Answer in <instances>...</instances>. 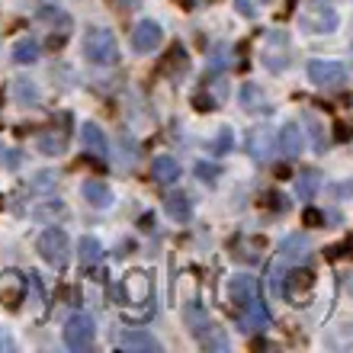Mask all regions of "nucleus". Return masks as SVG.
I'll list each match as a JSON object with an SVG mask.
<instances>
[{"label": "nucleus", "mask_w": 353, "mask_h": 353, "mask_svg": "<svg viewBox=\"0 0 353 353\" xmlns=\"http://www.w3.org/2000/svg\"><path fill=\"white\" fill-rule=\"evenodd\" d=\"M273 148H276V145H273V132H270L267 125H261V129L251 135V154L257 161H267L270 154H273Z\"/></svg>", "instance_id": "4be33fe9"}, {"label": "nucleus", "mask_w": 353, "mask_h": 353, "mask_svg": "<svg viewBox=\"0 0 353 353\" xmlns=\"http://www.w3.org/2000/svg\"><path fill=\"white\" fill-rule=\"evenodd\" d=\"M13 90H17V103L19 106H36L39 103V90L32 81H26V77H19L17 84H13Z\"/></svg>", "instance_id": "a878e982"}, {"label": "nucleus", "mask_w": 353, "mask_h": 353, "mask_svg": "<svg viewBox=\"0 0 353 353\" xmlns=\"http://www.w3.org/2000/svg\"><path fill=\"white\" fill-rule=\"evenodd\" d=\"M122 302H132V305H141V302H148L151 296V279L148 273H141V270H132L129 276L122 279Z\"/></svg>", "instance_id": "f8f14e48"}, {"label": "nucleus", "mask_w": 353, "mask_h": 353, "mask_svg": "<svg viewBox=\"0 0 353 353\" xmlns=\"http://www.w3.org/2000/svg\"><path fill=\"white\" fill-rule=\"evenodd\" d=\"M39 23H46L48 29H68L71 23H68V13L65 10H58V7H42L39 10Z\"/></svg>", "instance_id": "cd10ccee"}, {"label": "nucleus", "mask_w": 353, "mask_h": 353, "mask_svg": "<svg viewBox=\"0 0 353 353\" xmlns=\"http://www.w3.org/2000/svg\"><path fill=\"white\" fill-rule=\"evenodd\" d=\"M36 145H39V151H42V154H48V158H52V154H61V151H65V135H55V132H42Z\"/></svg>", "instance_id": "bb28decb"}, {"label": "nucleus", "mask_w": 353, "mask_h": 353, "mask_svg": "<svg viewBox=\"0 0 353 353\" xmlns=\"http://www.w3.org/2000/svg\"><path fill=\"white\" fill-rule=\"evenodd\" d=\"M183 321H186V327L193 331V337L205 347V350H219V353L228 350V337H225L222 327L209 318V312H203L199 302H186L183 305Z\"/></svg>", "instance_id": "f03ea898"}, {"label": "nucleus", "mask_w": 353, "mask_h": 353, "mask_svg": "<svg viewBox=\"0 0 353 353\" xmlns=\"http://www.w3.org/2000/svg\"><path fill=\"white\" fill-rule=\"evenodd\" d=\"M254 3H261V7H267V3H273V0H254Z\"/></svg>", "instance_id": "f704fd0d"}, {"label": "nucleus", "mask_w": 353, "mask_h": 353, "mask_svg": "<svg viewBox=\"0 0 353 353\" xmlns=\"http://www.w3.org/2000/svg\"><path fill=\"white\" fill-rule=\"evenodd\" d=\"M151 176H154V183L170 186L176 176H180V164H176V158H170V154H158L154 164H151Z\"/></svg>", "instance_id": "a211bd4d"}, {"label": "nucleus", "mask_w": 353, "mask_h": 353, "mask_svg": "<svg viewBox=\"0 0 353 353\" xmlns=\"http://www.w3.org/2000/svg\"><path fill=\"white\" fill-rule=\"evenodd\" d=\"M318 186H321V170H302L296 176V193L302 199H312L318 193Z\"/></svg>", "instance_id": "b1692460"}, {"label": "nucleus", "mask_w": 353, "mask_h": 353, "mask_svg": "<svg viewBox=\"0 0 353 353\" xmlns=\"http://www.w3.org/2000/svg\"><path fill=\"white\" fill-rule=\"evenodd\" d=\"M68 251H71V241H68V234L61 232V228H48V232H42V238H39V254H42L52 267H65Z\"/></svg>", "instance_id": "9d476101"}, {"label": "nucleus", "mask_w": 353, "mask_h": 353, "mask_svg": "<svg viewBox=\"0 0 353 353\" xmlns=\"http://www.w3.org/2000/svg\"><path fill=\"white\" fill-rule=\"evenodd\" d=\"M161 71L168 77H174V81H180V77L190 71V58H186V52L180 46L170 48L168 55H164V61H161Z\"/></svg>", "instance_id": "6ab92c4d"}, {"label": "nucleus", "mask_w": 353, "mask_h": 353, "mask_svg": "<svg viewBox=\"0 0 353 353\" xmlns=\"http://www.w3.org/2000/svg\"><path fill=\"white\" fill-rule=\"evenodd\" d=\"M119 10H132V7H139V0H112Z\"/></svg>", "instance_id": "72a5a7b5"}, {"label": "nucleus", "mask_w": 353, "mask_h": 353, "mask_svg": "<svg viewBox=\"0 0 353 353\" xmlns=\"http://www.w3.org/2000/svg\"><path fill=\"white\" fill-rule=\"evenodd\" d=\"M199 176H203V180H215V174H219V168H209V164H199Z\"/></svg>", "instance_id": "7c9ffc66"}, {"label": "nucleus", "mask_w": 353, "mask_h": 353, "mask_svg": "<svg viewBox=\"0 0 353 353\" xmlns=\"http://www.w3.org/2000/svg\"><path fill=\"white\" fill-rule=\"evenodd\" d=\"M261 61L270 68V71H283L289 65V39L283 29H273L267 32L263 39V48H261Z\"/></svg>", "instance_id": "1a4fd4ad"}, {"label": "nucleus", "mask_w": 353, "mask_h": 353, "mask_svg": "<svg viewBox=\"0 0 353 353\" xmlns=\"http://www.w3.org/2000/svg\"><path fill=\"white\" fill-rule=\"evenodd\" d=\"M234 7L241 10L244 17H254V3H251V0H234Z\"/></svg>", "instance_id": "2f4dec72"}, {"label": "nucleus", "mask_w": 353, "mask_h": 353, "mask_svg": "<svg viewBox=\"0 0 353 353\" xmlns=\"http://www.w3.org/2000/svg\"><path fill=\"white\" fill-rule=\"evenodd\" d=\"M164 212L174 219V222H190V215H193V205H190V196L183 193H170L164 199Z\"/></svg>", "instance_id": "aec40b11"}, {"label": "nucleus", "mask_w": 353, "mask_h": 353, "mask_svg": "<svg viewBox=\"0 0 353 353\" xmlns=\"http://www.w3.org/2000/svg\"><path fill=\"white\" fill-rule=\"evenodd\" d=\"M65 344L68 350H90L93 344V318L87 315V312H77V315L68 318L65 325Z\"/></svg>", "instance_id": "6e6552de"}, {"label": "nucleus", "mask_w": 353, "mask_h": 353, "mask_svg": "<svg viewBox=\"0 0 353 353\" xmlns=\"http://www.w3.org/2000/svg\"><path fill=\"white\" fill-rule=\"evenodd\" d=\"M23 296H26V279H23V273H17V270L0 273V305L17 308L19 302H23Z\"/></svg>", "instance_id": "ddd939ff"}, {"label": "nucleus", "mask_w": 353, "mask_h": 353, "mask_svg": "<svg viewBox=\"0 0 353 353\" xmlns=\"http://www.w3.org/2000/svg\"><path fill=\"white\" fill-rule=\"evenodd\" d=\"M61 212H65V205L61 203H46V205H36V209H32L36 219H48V215H61Z\"/></svg>", "instance_id": "c85d7f7f"}, {"label": "nucleus", "mask_w": 353, "mask_h": 353, "mask_svg": "<svg viewBox=\"0 0 353 353\" xmlns=\"http://www.w3.org/2000/svg\"><path fill=\"white\" fill-rule=\"evenodd\" d=\"M238 103H241V110H248V112H261V110H267V93L257 84H244Z\"/></svg>", "instance_id": "412c9836"}, {"label": "nucleus", "mask_w": 353, "mask_h": 353, "mask_svg": "<svg viewBox=\"0 0 353 353\" xmlns=\"http://www.w3.org/2000/svg\"><path fill=\"white\" fill-rule=\"evenodd\" d=\"M119 347L125 353H158L161 350L158 337H151L148 331H141V327H129V331H122Z\"/></svg>", "instance_id": "4468645a"}, {"label": "nucleus", "mask_w": 353, "mask_h": 353, "mask_svg": "<svg viewBox=\"0 0 353 353\" xmlns=\"http://www.w3.org/2000/svg\"><path fill=\"white\" fill-rule=\"evenodd\" d=\"M305 222L308 225H321V212H318V209H308V212H305Z\"/></svg>", "instance_id": "473e14b6"}, {"label": "nucleus", "mask_w": 353, "mask_h": 353, "mask_svg": "<svg viewBox=\"0 0 353 353\" xmlns=\"http://www.w3.org/2000/svg\"><path fill=\"white\" fill-rule=\"evenodd\" d=\"M302 26L308 32H334L337 29V13L325 0H308L302 10Z\"/></svg>", "instance_id": "0eeeda50"}, {"label": "nucleus", "mask_w": 353, "mask_h": 353, "mask_svg": "<svg viewBox=\"0 0 353 353\" xmlns=\"http://www.w3.org/2000/svg\"><path fill=\"white\" fill-rule=\"evenodd\" d=\"M81 48H84V58L90 61V65H116L119 61V46H116V36H112L106 26H90L84 32V42H81Z\"/></svg>", "instance_id": "20e7f679"}, {"label": "nucleus", "mask_w": 353, "mask_h": 353, "mask_svg": "<svg viewBox=\"0 0 353 353\" xmlns=\"http://www.w3.org/2000/svg\"><path fill=\"white\" fill-rule=\"evenodd\" d=\"M77 251H81V263H84V267H93V263L103 257V244L97 241V238H90V234H87V238H81Z\"/></svg>", "instance_id": "393cba45"}, {"label": "nucleus", "mask_w": 353, "mask_h": 353, "mask_svg": "<svg viewBox=\"0 0 353 353\" xmlns=\"http://www.w3.org/2000/svg\"><path fill=\"white\" fill-rule=\"evenodd\" d=\"M81 193H84V199L93 205V209H110L112 205V190L103 183V180H84Z\"/></svg>", "instance_id": "f3484780"}, {"label": "nucleus", "mask_w": 353, "mask_h": 353, "mask_svg": "<svg viewBox=\"0 0 353 353\" xmlns=\"http://www.w3.org/2000/svg\"><path fill=\"white\" fill-rule=\"evenodd\" d=\"M276 148L283 151L286 158H299V154H302V129H299L296 122H286V125L279 129Z\"/></svg>", "instance_id": "dca6fc26"}, {"label": "nucleus", "mask_w": 353, "mask_h": 353, "mask_svg": "<svg viewBox=\"0 0 353 353\" xmlns=\"http://www.w3.org/2000/svg\"><path fill=\"white\" fill-rule=\"evenodd\" d=\"M312 292H315V273L305 267H296V270H289L286 286H283L279 296H286L292 305H308V302H312Z\"/></svg>", "instance_id": "423d86ee"}, {"label": "nucleus", "mask_w": 353, "mask_h": 353, "mask_svg": "<svg viewBox=\"0 0 353 353\" xmlns=\"http://www.w3.org/2000/svg\"><path fill=\"white\" fill-rule=\"evenodd\" d=\"M39 55H42V48H39L36 39H19L13 46V61L17 65H32V61H39Z\"/></svg>", "instance_id": "5701e85b"}, {"label": "nucleus", "mask_w": 353, "mask_h": 353, "mask_svg": "<svg viewBox=\"0 0 353 353\" xmlns=\"http://www.w3.org/2000/svg\"><path fill=\"white\" fill-rule=\"evenodd\" d=\"M232 312L238 318V327L244 334H257V331H267L270 327V312L263 305V299L257 296V279L254 276H234L232 279Z\"/></svg>", "instance_id": "f257e3e1"}, {"label": "nucleus", "mask_w": 353, "mask_h": 353, "mask_svg": "<svg viewBox=\"0 0 353 353\" xmlns=\"http://www.w3.org/2000/svg\"><path fill=\"white\" fill-rule=\"evenodd\" d=\"M161 39H164V29H161L154 19H139L135 29H132V48H135L139 55L154 52V48L161 46Z\"/></svg>", "instance_id": "9b49d317"}, {"label": "nucleus", "mask_w": 353, "mask_h": 353, "mask_svg": "<svg viewBox=\"0 0 353 353\" xmlns=\"http://www.w3.org/2000/svg\"><path fill=\"white\" fill-rule=\"evenodd\" d=\"M81 141H84V148L90 151V154H97V158H106V154H110V141H106V135H103V129L97 122H84V125H81Z\"/></svg>", "instance_id": "2eb2a0df"}, {"label": "nucleus", "mask_w": 353, "mask_h": 353, "mask_svg": "<svg viewBox=\"0 0 353 353\" xmlns=\"http://www.w3.org/2000/svg\"><path fill=\"white\" fill-rule=\"evenodd\" d=\"M308 81L318 90H341L347 84V68L341 61H327V58H312L308 61Z\"/></svg>", "instance_id": "39448f33"}, {"label": "nucleus", "mask_w": 353, "mask_h": 353, "mask_svg": "<svg viewBox=\"0 0 353 353\" xmlns=\"http://www.w3.org/2000/svg\"><path fill=\"white\" fill-rule=\"evenodd\" d=\"M225 151H232V132L228 129H222L215 139V154H225Z\"/></svg>", "instance_id": "c756f323"}, {"label": "nucleus", "mask_w": 353, "mask_h": 353, "mask_svg": "<svg viewBox=\"0 0 353 353\" xmlns=\"http://www.w3.org/2000/svg\"><path fill=\"white\" fill-rule=\"evenodd\" d=\"M312 254V248H308V238L305 234H289L286 241L279 244V254L276 261L270 263V289H273V296H279L283 292V267H296V263H302Z\"/></svg>", "instance_id": "7ed1b4c3"}]
</instances>
